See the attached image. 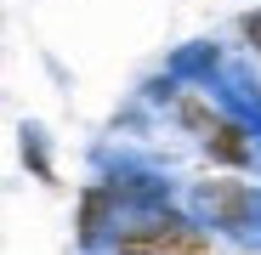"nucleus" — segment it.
I'll list each match as a JSON object with an SVG mask.
<instances>
[{"label": "nucleus", "instance_id": "obj_1", "mask_svg": "<svg viewBox=\"0 0 261 255\" xmlns=\"http://www.w3.org/2000/svg\"><path fill=\"white\" fill-rule=\"evenodd\" d=\"M193 221L216 227L244 244V255H261V187L255 182H233V176H204L193 182Z\"/></svg>", "mask_w": 261, "mask_h": 255}, {"label": "nucleus", "instance_id": "obj_2", "mask_svg": "<svg viewBox=\"0 0 261 255\" xmlns=\"http://www.w3.org/2000/svg\"><path fill=\"white\" fill-rule=\"evenodd\" d=\"M108 244H114V255H216L210 227L193 221V216H176V210L125 221Z\"/></svg>", "mask_w": 261, "mask_h": 255}, {"label": "nucleus", "instance_id": "obj_3", "mask_svg": "<svg viewBox=\"0 0 261 255\" xmlns=\"http://www.w3.org/2000/svg\"><path fill=\"white\" fill-rule=\"evenodd\" d=\"M23 159L34 164L40 182H51V159H46V142H40V131H23Z\"/></svg>", "mask_w": 261, "mask_h": 255}, {"label": "nucleus", "instance_id": "obj_4", "mask_svg": "<svg viewBox=\"0 0 261 255\" xmlns=\"http://www.w3.org/2000/svg\"><path fill=\"white\" fill-rule=\"evenodd\" d=\"M239 34L250 40V46H255V57H261V12H244V17H239Z\"/></svg>", "mask_w": 261, "mask_h": 255}]
</instances>
